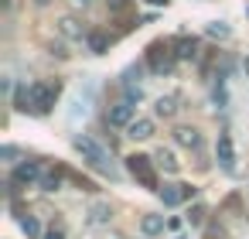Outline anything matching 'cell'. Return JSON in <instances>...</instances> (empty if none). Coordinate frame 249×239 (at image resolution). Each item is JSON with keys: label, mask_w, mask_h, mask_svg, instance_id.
<instances>
[{"label": "cell", "mask_w": 249, "mask_h": 239, "mask_svg": "<svg viewBox=\"0 0 249 239\" xmlns=\"http://www.w3.org/2000/svg\"><path fill=\"white\" fill-rule=\"evenodd\" d=\"M109 219H113V208H109L106 202H96V205L89 208V222H92V225H106Z\"/></svg>", "instance_id": "obj_12"}, {"label": "cell", "mask_w": 249, "mask_h": 239, "mask_svg": "<svg viewBox=\"0 0 249 239\" xmlns=\"http://www.w3.org/2000/svg\"><path fill=\"white\" fill-rule=\"evenodd\" d=\"M147 4H154V7H167L171 0H147Z\"/></svg>", "instance_id": "obj_28"}, {"label": "cell", "mask_w": 249, "mask_h": 239, "mask_svg": "<svg viewBox=\"0 0 249 239\" xmlns=\"http://www.w3.org/2000/svg\"><path fill=\"white\" fill-rule=\"evenodd\" d=\"M106 120H109V127H130L137 120V110H133V103H116L106 110Z\"/></svg>", "instance_id": "obj_7"}, {"label": "cell", "mask_w": 249, "mask_h": 239, "mask_svg": "<svg viewBox=\"0 0 249 239\" xmlns=\"http://www.w3.org/2000/svg\"><path fill=\"white\" fill-rule=\"evenodd\" d=\"M154 157H143V154H133V157H126V167H130V174L143 184V188H157V174H154Z\"/></svg>", "instance_id": "obj_4"}, {"label": "cell", "mask_w": 249, "mask_h": 239, "mask_svg": "<svg viewBox=\"0 0 249 239\" xmlns=\"http://www.w3.org/2000/svg\"><path fill=\"white\" fill-rule=\"evenodd\" d=\"M18 110H28V86H18V96H14Z\"/></svg>", "instance_id": "obj_23"}, {"label": "cell", "mask_w": 249, "mask_h": 239, "mask_svg": "<svg viewBox=\"0 0 249 239\" xmlns=\"http://www.w3.org/2000/svg\"><path fill=\"white\" fill-rule=\"evenodd\" d=\"M126 137H133V140H150V137H154V120H147V116L133 120V123L126 127Z\"/></svg>", "instance_id": "obj_10"}, {"label": "cell", "mask_w": 249, "mask_h": 239, "mask_svg": "<svg viewBox=\"0 0 249 239\" xmlns=\"http://www.w3.org/2000/svg\"><path fill=\"white\" fill-rule=\"evenodd\" d=\"M41 164L38 161H24V164H18L14 167V178H11V184L14 188H24V184H35V181H41Z\"/></svg>", "instance_id": "obj_5"}, {"label": "cell", "mask_w": 249, "mask_h": 239, "mask_svg": "<svg viewBox=\"0 0 249 239\" xmlns=\"http://www.w3.org/2000/svg\"><path fill=\"white\" fill-rule=\"evenodd\" d=\"M35 4H41V7H45V4H48V0H35Z\"/></svg>", "instance_id": "obj_30"}, {"label": "cell", "mask_w": 249, "mask_h": 239, "mask_svg": "<svg viewBox=\"0 0 249 239\" xmlns=\"http://www.w3.org/2000/svg\"><path fill=\"white\" fill-rule=\"evenodd\" d=\"M157 195H160V202H164L167 208H174V205L188 202V198L195 195V188H191V184H164V188H157Z\"/></svg>", "instance_id": "obj_6"}, {"label": "cell", "mask_w": 249, "mask_h": 239, "mask_svg": "<svg viewBox=\"0 0 249 239\" xmlns=\"http://www.w3.org/2000/svg\"><path fill=\"white\" fill-rule=\"evenodd\" d=\"M215 103H218V106H225V89H222V82L215 86Z\"/></svg>", "instance_id": "obj_26"}, {"label": "cell", "mask_w": 249, "mask_h": 239, "mask_svg": "<svg viewBox=\"0 0 249 239\" xmlns=\"http://www.w3.org/2000/svg\"><path fill=\"white\" fill-rule=\"evenodd\" d=\"M0 157H4V161H14V157H18V147H11V144H7L4 150H0Z\"/></svg>", "instance_id": "obj_25"}, {"label": "cell", "mask_w": 249, "mask_h": 239, "mask_svg": "<svg viewBox=\"0 0 249 239\" xmlns=\"http://www.w3.org/2000/svg\"><path fill=\"white\" fill-rule=\"evenodd\" d=\"M106 4H109L113 14H126L130 11V0H106Z\"/></svg>", "instance_id": "obj_21"}, {"label": "cell", "mask_w": 249, "mask_h": 239, "mask_svg": "<svg viewBox=\"0 0 249 239\" xmlns=\"http://www.w3.org/2000/svg\"><path fill=\"white\" fill-rule=\"evenodd\" d=\"M171 48H174L178 62H191V58H198V41H195V38H188V35L174 38V41H171Z\"/></svg>", "instance_id": "obj_9"}, {"label": "cell", "mask_w": 249, "mask_h": 239, "mask_svg": "<svg viewBox=\"0 0 249 239\" xmlns=\"http://www.w3.org/2000/svg\"><path fill=\"white\" fill-rule=\"evenodd\" d=\"M21 229H24L31 239H38V236H41V225H38V219H35V215H21Z\"/></svg>", "instance_id": "obj_19"}, {"label": "cell", "mask_w": 249, "mask_h": 239, "mask_svg": "<svg viewBox=\"0 0 249 239\" xmlns=\"http://www.w3.org/2000/svg\"><path fill=\"white\" fill-rule=\"evenodd\" d=\"M246 72H249V58H246Z\"/></svg>", "instance_id": "obj_31"}, {"label": "cell", "mask_w": 249, "mask_h": 239, "mask_svg": "<svg viewBox=\"0 0 249 239\" xmlns=\"http://www.w3.org/2000/svg\"><path fill=\"white\" fill-rule=\"evenodd\" d=\"M123 86H126V103H133V99L140 103V96H143V92H140V86H133V82H123Z\"/></svg>", "instance_id": "obj_22"}, {"label": "cell", "mask_w": 249, "mask_h": 239, "mask_svg": "<svg viewBox=\"0 0 249 239\" xmlns=\"http://www.w3.org/2000/svg\"><path fill=\"white\" fill-rule=\"evenodd\" d=\"M72 144H75V150L82 154V161H89L96 171H103V174L116 178V167H113V157H109V150H106V147H99L92 137H82V133H79Z\"/></svg>", "instance_id": "obj_1"}, {"label": "cell", "mask_w": 249, "mask_h": 239, "mask_svg": "<svg viewBox=\"0 0 249 239\" xmlns=\"http://www.w3.org/2000/svg\"><path fill=\"white\" fill-rule=\"evenodd\" d=\"M174 140H178L181 147H198V144H201V137H198L195 127H178V130H174Z\"/></svg>", "instance_id": "obj_11"}, {"label": "cell", "mask_w": 249, "mask_h": 239, "mask_svg": "<svg viewBox=\"0 0 249 239\" xmlns=\"http://www.w3.org/2000/svg\"><path fill=\"white\" fill-rule=\"evenodd\" d=\"M208 35H212V38H229L232 31H229V24H222V21H212V24H208Z\"/></svg>", "instance_id": "obj_20"}, {"label": "cell", "mask_w": 249, "mask_h": 239, "mask_svg": "<svg viewBox=\"0 0 249 239\" xmlns=\"http://www.w3.org/2000/svg\"><path fill=\"white\" fill-rule=\"evenodd\" d=\"M45 239H65V236H62V229H48V232H45Z\"/></svg>", "instance_id": "obj_27"}, {"label": "cell", "mask_w": 249, "mask_h": 239, "mask_svg": "<svg viewBox=\"0 0 249 239\" xmlns=\"http://www.w3.org/2000/svg\"><path fill=\"white\" fill-rule=\"evenodd\" d=\"M140 229H143V236L164 232V215H143V219H140Z\"/></svg>", "instance_id": "obj_15"}, {"label": "cell", "mask_w": 249, "mask_h": 239, "mask_svg": "<svg viewBox=\"0 0 249 239\" xmlns=\"http://www.w3.org/2000/svg\"><path fill=\"white\" fill-rule=\"evenodd\" d=\"M58 28H62V35H65V38H82V24H79L75 18H62V21H58Z\"/></svg>", "instance_id": "obj_16"}, {"label": "cell", "mask_w": 249, "mask_h": 239, "mask_svg": "<svg viewBox=\"0 0 249 239\" xmlns=\"http://www.w3.org/2000/svg\"><path fill=\"white\" fill-rule=\"evenodd\" d=\"M215 157H218L222 171H235V147H232V137H229V133L218 137V144H215Z\"/></svg>", "instance_id": "obj_8"}, {"label": "cell", "mask_w": 249, "mask_h": 239, "mask_svg": "<svg viewBox=\"0 0 249 239\" xmlns=\"http://www.w3.org/2000/svg\"><path fill=\"white\" fill-rule=\"evenodd\" d=\"M174 62H178V55H174V48H171V45L154 41V45L147 48V65H150V72H154V75H167V72L174 69Z\"/></svg>", "instance_id": "obj_3"}, {"label": "cell", "mask_w": 249, "mask_h": 239, "mask_svg": "<svg viewBox=\"0 0 249 239\" xmlns=\"http://www.w3.org/2000/svg\"><path fill=\"white\" fill-rule=\"evenodd\" d=\"M106 48H109V38L99 35V31H92V35H89V52H92V55H103Z\"/></svg>", "instance_id": "obj_18"}, {"label": "cell", "mask_w": 249, "mask_h": 239, "mask_svg": "<svg viewBox=\"0 0 249 239\" xmlns=\"http://www.w3.org/2000/svg\"><path fill=\"white\" fill-rule=\"evenodd\" d=\"M72 4H82V7H86V4H89V0H72Z\"/></svg>", "instance_id": "obj_29"}, {"label": "cell", "mask_w": 249, "mask_h": 239, "mask_svg": "<svg viewBox=\"0 0 249 239\" xmlns=\"http://www.w3.org/2000/svg\"><path fill=\"white\" fill-rule=\"evenodd\" d=\"M41 188H45V191H58V188H62V171H58V167L41 171Z\"/></svg>", "instance_id": "obj_14"}, {"label": "cell", "mask_w": 249, "mask_h": 239, "mask_svg": "<svg viewBox=\"0 0 249 239\" xmlns=\"http://www.w3.org/2000/svg\"><path fill=\"white\" fill-rule=\"evenodd\" d=\"M201 219H205V208H201V205H198V208H191V215H188V222H191V225H198Z\"/></svg>", "instance_id": "obj_24"}, {"label": "cell", "mask_w": 249, "mask_h": 239, "mask_svg": "<svg viewBox=\"0 0 249 239\" xmlns=\"http://www.w3.org/2000/svg\"><path fill=\"white\" fill-rule=\"evenodd\" d=\"M154 161H157V167H160V171H167V174H178V167H181V164L174 161V154H171V150H164V147L154 154Z\"/></svg>", "instance_id": "obj_13"}, {"label": "cell", "mask_w": 249, "mask_h": 239, "mask_svg": "<svg viewBox=\"0 0 249 239\" xmlns=\"http://www.w3.org/2000/svg\"><path fill=\"white\" fill-rule=\"evenodd\" d=\"M55 103H58V82H31L28 86V110L31 113L45 116L55 110Z\"/></svg>", "instance_id": "obj_2"}, {"label": "cell", "mask_w": 249, "mask_h": 239, "mask_svg": "<svg viewBox=\"0 0 249 239\" xmlns=\"http://www.w3.org/2000/svg\"><path fill=\"white\" fill-rule=\"evenodd\" d=\"M154 110H157V116H174V113H178V99H174V96H160Z\"/></svg>", "instance_id": "obj_17"}]
</instances>
